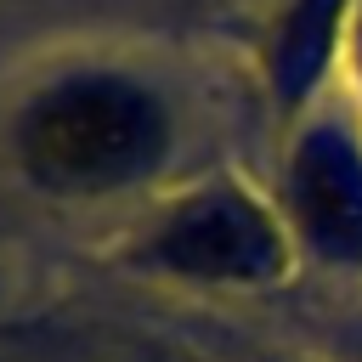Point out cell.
Here are the masks:
<instances>
[{"label": "cell", "mask_w": 362, "mask_h": 362, "mask_svg": "<svg viewBox=\"0 0 362 362\" xmlns=\"http://www.w3.org/2000/svg\"><path fill=\"white\" fill-rule=\"evenodd\" d=\"M334 23H339V0H300L277 34V51H272V79H277V96L294 102L305 96L322 68H328V51H334Z\"/></svg>", "instance_id": "277c9868"}, {"label": "cell", "mask_w": 362, "mask_h": 362, "mask_svg": "<svg viewBox=\"0 0 362 362\" xmlns=\"http://www.w3.org/2000/svg\"><path fill=\"white\" fill-rule=\"evenodd\" d=\"M158 255L192 277L255 283L283 266V238L243 192H204L164 226Z\"/></svg>", "instance_id": "7a4b0ae2"}, {"label": "cell", "mask_w": 362, "mask_h": 362, "mask_svg": "<svg viewBox=\"0 0 362 362\" xmlns=\"http://www.w3.org/2000/svg\"><path fill=\"white\" fill-rule=\"evenodd\" d=\"M288 198L305 238L328 260H362V153L345 130H311L294 147Z\"/></svg>", "instance_id": "3957f363"}, {"label": "cell", "mask_w": 362, "mask_h": 362, "mask_svg": "<svg viewBox=\"0 0 362 362\" xmlns=\"http://www.w3.org/2000/svg\"><path fill=\"white\" fill-rule=\"evenodd\" d=\"M28 158L57 187H107L153 164L164 141L158 107L119 79H74L28 119Z\"/></svg>", "instance_id": "6da1fadb"}]
</instances>
